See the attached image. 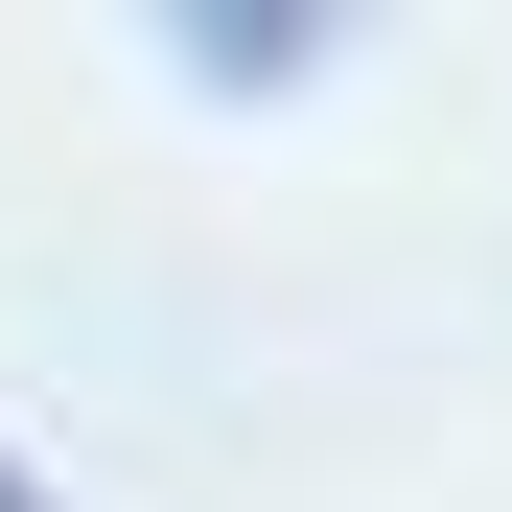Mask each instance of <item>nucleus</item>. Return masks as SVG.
Here are the masks:
<instances>
[{"label":"nucleus","instance_id":"obj_1","mask_svg":"<svg viewBox=\"0 0 512 512\" xmlns=\"http://www.w3.org/2000/svg\"><path fill=\"white\" fill-rule=\"evenodd\" d=\"M0 512H47V489H24V466H0Z\"/></svg>","mask_w":512,"mask_h":512}]
</instances>
